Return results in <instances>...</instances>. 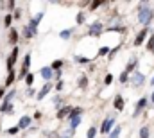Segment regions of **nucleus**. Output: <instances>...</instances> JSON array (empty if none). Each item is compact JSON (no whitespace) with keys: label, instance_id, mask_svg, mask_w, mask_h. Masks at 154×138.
I'll return each instance as SVG.
<instances>
[{"label":"nucleus","instance_id":"f257e3e1","mask_svg":"<svg viewBox=\"0 0 154 138\" xmlns=\"http://www.w3.org/2000/svg\"><path fill=\"white\" fill-rule=\"evenodd\" d=\"M152 18H154V11L149 7V2H140V5H138V22L142 25L149 27Z\"/></svg>","mask_w":154,"mask_h":138},{"label":"nucleus","instance_id":"f03ea898","mask_svg":"<svg viewBox=\"0 0 154 138\" xmlns=\"http://www.w3.org/2000/svg\"><path fill=\"white\" fill-rule=\"evenodd\" d=\"M41 18H43V11L38 13L36 16H32V18H31V22H29V25H27V29H29L34 36L38 34V25H39V22H41Z\"/></svg>","mask_w":154,"mask_h":138},{"label":"nucleus","instance_id":"7ed1b4c3","mask_svg":"<svg viewBox=\"0 0 154 138\" xmlns=\"http://www.w3.org/2000/svg\"><path fill=\"white\" fill-rule=\"evenodd\" d=\"M18 54H20V49H18V47H13L11 56L7 58V74H9V72H14L13 67H14V63H16V59H18Z\"/></svg>","mask_w":154,"mask_h":138},{"label":"nucleus","instance_id":"20e7f679","mask_svg":"<svg viewBox=\"0 0 154 138\" xmlns=\"http://www.w3.org/2000/svg\"><path fill=\"white\" fill-rule=\"evenodd\" d=\"M129 83H133L134 86H143V83H145V75H143L142 72L134 70V72L131 74V77H129Z\"/></svg>","mask_w":154,"mask_h":138},{"label":"nucleus","instance_id":"39448f33","mask_svg":"<svg viewBox=\"0 0 154 138\" xmlns=\"http://www.w3.org/2000/svg\"><path fill=\"white\" fill-rule=\"evenodd\" d=\"M113 126H115V118H113V117H108V118H104V122L100 124V129H99V131H100L102 135H108Z\"/></svg>","mask_w":154,"mask_h":138},{"label":"nucleus","instance_id":"423d86ee","mask_svg":"<svg viewBox=\"0 0 154 138\" xmlns=\"http://www.w3.org/2000/svg\"><path fill=\"white\" fill-rule=\"evenodd\" d=\"M104 33V25H102V22H93L91 25H90V29H88V34L90 36H100Z\"/></svg>","mask_w":154,"mask_h":138},{"label":"nucleus","instance_id":"0eeeda50","mask_svg":"<svg viewBox=\"0 0 154 138\" xmlns=\"http://www.w3.org/2000/svg\"><path fill=\"white\" fill-rule=\"evenodd\" d=\"M147 36H149V27H143V29H142L138 34L134 36V41H133V43H134V47H140V45H143V41L147 39Z\"/></svg>","mask_w":154,"mask_h":138},{"label":"nucleus","instance_id":"6e6552de","mask_svg":"<svg viewBox=\"0 0 154 138\" xmlns=\"http://www.w3.org/2000/svg\"><path fill=\"white\" fill-rule=\"evenodd\" d=\"M52 88H54V86H52V83H50V81H48V83H45V84H43V88L39 90L38 95H36V101H43V99L48 95V92H50Z\"/></svg>","mask_w":154,"mask_h":138},{"label":"nucleus","instance_id":"1a4fd4ad","mask_svg":"<svg viewBox=\"0 0 154 138\" xmlns=\"http://www.w3.org/2000/svg\"><path fill=\"white\" fill-rule=\"evenodd\" d=\"M147 102H149V97H142L138 102H136V106H134V111H133V117H138L142 111H143V108L147 106Z\"/></svg>","mask_w":154,"mask_h":138},{"label":"nucleus","instance_id":"9d476101","mask_svg":"<svg viewBox=\"0 0 154 138\" xmlns=\"http://www.w3.org/2000/svg\"><path fill=\"white\" fill-rule=\"evenodd\" d=\"M31 122H32V118H31L29 115H23V117H22V118L18 120V124H16V127H18L20 131H22V129H27V127L31 126Z\"/></svg>","mask_w":154,"mask_h":138},{"label":"nucleus","instance_id":"9b49d317","mask_svg":"<svg viewBox=\"0 0 154 138\" xmlns=\"http://www.w3.org/2000/svg\"><path fill=\"white\" fill-rule=\"evenodd\" d=\"M39 75L45 79V83H48V81L52 79V75H54V72H52V68H50V67H43V68L39 70Z\"/></svg>","mask_w":154,"mask_h":138},{"label":"nucleus","instance_id":"f8f14e48","mask_svg":"<svg viewBox=\"0 0 154 138\" xmlns=\"http://www.w3.org/2000/svg\"><path fill=\"white\" fill-rule=\"evenodd\" d=\"M72 111V106H65V108H61L57 113H56V118H59V120H63V118H66L68 117V113Z\"/></svg>","mask_w":154,"mask_h":138},{"label":"nucleus","instance_id":"ddd939ff","mask_svg":"<svg viewBox=\"0 0 154 138\" xmlns=\"http://www.w3.org/2000/svg\"><path fill=\"white\" fill-rule=\"evenodd\" d=\"M136 67H138V58H133V59L127 63V67H125L124 72H125V74H133V72L136 70Z\"/></svg>","mask_w":154,"mask_h":138},{"label":"nucleus","instance_id":"4468645a","mask_svg":"<svg viewBox=\"0 0 154 138\" xmlns=\"http://www.w3.org/2000/svg\"><path fill=\"white\" fill-rule=\"evenodd\" d=\"M113 106H115L116 111H122V109H124V106H125V102H124V97H122V95H116L115 101H113Z\"/></svg>","mask_w":154,"mask_h":138},{"label":"nucleus","instance_id":"2eb2a0df","mask_svg":"<svg viewBox=\"0 0 154 138\" xmlns=\"http://www.w3.org/2000/svg\"><path fill=\"white\" fill-rule=\"evenodd\" d=\"M81 113H82V108H79V106H77V108H72V111L68 113L66 118H68V120H74V118H77V117H81Z\"/></svg>","mask_w":154,"mask_h":138},{"label":"nucleus","instance_id":"dca6fc26","mask_svg":"<svg viewBox=\"0 0 154 138\" xmlns=\"http://www.w3.org/2000/svg\"><path fill=\"white\" fill-rule=\"evenodd\" d=\"M9 43L16 47V43H18V31L16 29H11L9 31Z\"/></svg>","mask_w":154,"mask_h":138},{"label":"nucleus","instance_id":"f3484780","mask_svg":"<svg viewBox=\"0 0 154 138\" xmlns=\"http://www.w3.org/2000/svg\"><path fill=\"white\" fill-rule=\"evenodd\" d=\"M81 124V117H77V118H74V120H70V129H68V135H74L77 129V126Z\"/></svg>","mask_w":154,"mask_h":138},{"label":"nucleus","instance_id":"a211bd4d","mask_svg":"<svg viewBox=\"0 0 154 138\" xmlns=\"http://www.w3.org/2000/svg\"><path fill=\"white\" fill-rule=\"evenodd\" d=\"M0 113H13V104L11 102H2L0 104Z\"/></svg>","mask_w":154,"mask_h":138},{"label":"nucleus","instance_id":"6ab92c4d","mask_svg":"<svg viewBox=\"0 0 154 138\" xmlns=\"http://www.w3.org/2000/svg\"><path fill=\"white\" fill-rule=\"evenodd\" d=\"M14 79H16V75H14V72H9V74H7V79H5V86H4V88H9V86H13V83H14Z\"/></svg>","mask_w":154,"mask_h":138},{"label":"nucleus","instance_id":"aec40b11","mask_svg":"<svg viewBox=\"0 0 154 138\" xmlns=\"http://www.w3.org/2000/svg\"><path fill=\"white\" fill-rule=\"evenodd\" d=\"M77 86H79L81 90H84V88L88 86V77H86V75H81L79 81H77Z\"/></svg>","mask_w":154,"mask_h":138},{"label":"nucleus","instance_id":"412c9836","mask_svg":"<svg viewBox=\"0 0 154 138\" xmlns=\"http://www.w3.org/2000/svg\"><path fill=\"white\" fill-rule=\"evenodd\" d=\"M138 136H140V138H149V136H151V131H149V127H147V126L140 127V133H138Z\"/></svg>","mask_w":154,"mask_h":138},{"label":"nucleus","instance_id":"4be33fe9","mask_svg":"<svg viewBox=\"0 0 154 138\" xmlns=\"http://www.w3.org/2000/svg\"><path fill=\"white\" fill-rule=\"evenodd\" d=\"M120 131H122V127H120V126H116L115 129H111V131L108 133V138H118V136H120Z\"/></svg>","mask_w":154,"mask_h":138},{"label":"nucleus","instance_id":"5701e85b","mask_svg":"<svg viewBox=\"0 0 154 138\" xmlns=\"http://www.w3.org/2000/svg\"><path fill=\"white\" fill-rule=\"evenodd\" d=\"M63 65H65V61H63V59H56V61H54V63L50 65V68H52V70H56V72H57L59 68H63Z\"/></svg>","mask_w":154,"mask_h":138},{"label":"nucleus","instance_id":"b1692460","mask_svg":"<svg viewBox=\"0 0 154 138\" xmlns=\"http://www.w3.org/2000/svg\"><path fill=\"white\" fill-rule=\"evenodd\" d=\"M22 67L29 70V67H31V52H27V54H25V58H23V63H22Z\"/></svg>","mask_w":154,"mask_h":138},{"label":"nucleus","instance_id":"393cba45","mask_svg":"<svg viewBox=\"0 0 154 138\" xmlns=\"http://www.w3.org/2000/svg\"><path fill=\"white\" fill-rule=\"evenodd\" d=\"M32 83H34V74H31V72H29V74L25 75V84L31 88V86H32Z\"/></svg>","mask_w":154,"mask_h":138},{"label":"nucleus","instance_id":"a878e982","mask_svg":"<svg viewBox=\"0 0 154 138\" xmlns=\"http://www.w3.org/2000/svg\"><path fill=\"white\" fill-rule=\"evenodd\" d=\"M70 36H72V29H66V31H61L59 33V38L61 39H70Z\"/></svg>","mask_w":154,"mask_h":138},{"label":"nucleus","instance_id":"bb28decb","mask_svg":"<svg viewBox=\"0 0 154 138\" xmlns=\"http://www.w3.org/2000/svg\"><path fill=\"white\" fill-rule=\"evenodd\" d=\"M74 61H75V63H81V65H86V63H90V58H82V56H75V58H74Z\"/></svg>","mask_w":154,"mask_h":138},{"label":"nucleus","instance_id":"cd10ccee","mask_svg":"<svg viewBox=\"0 0 154 138\" xmlns=\"http://www.w3.org/2000/svg\"><path fill=\"white\" fill-rule=\"evenodd\" d=\"M147 50H149V52H154V34L149 36V41H147Z\"/></svg>","mask_w":154,"mask_h":138},{"label":"nucleus","instance_id":"c85d7f7f","mask_svg":"<svg viewBox=\"0 0 154 138\" xmlns=\"http://www.w3.org/2000/svg\"><path fill=\"white\" fill-rule=\"evenodd\" d=\"M11 24H13V14H9V13H7V14H5V18H4V25H5V27H11Z\"/></svg>","mask_w":154,"mask_h":138},{"label":"nucleus","instance_id":"c756f323","mask_svg":"<svg viewBox=\"0 0 154 138\" xmlns=\"http://www.w3.org/2000/svg\"><path fill=\"white\" fill-rule=\"evenodd\" d=\"M22 34H23V38H25V39H31V38H34V34H32V33H31V31L27 29V25L23 27V31H22Z\"/></svg>","mask_w":154,"mask_h":138},{"label":"nucleus","instance_id":"7c9ffc66","mask_svg":"<svg viewBox=\"0 0 154 138\" xmlns=\"http://www.w3.org/2000/svg\"><path fill=\"white\" fill-rule=\"evenodd\" d=\"M118 50H120V45H116V47H113V49H109V54H108V58H109V59H113V58H115V54L118 52Z\"/></svg>","mask_w":154,"mask_h":138},{"label":"nucleus","instance_id":"2f4dec72","mask_svg":"<svg viewBox=\"0 0 154 138\" xmlns=\"http://www.w3.org/2000/svg\"><path fill=\"white\" fill-rule=\"evenodd\" d=\"M97 136V127H90L88 133H86V138H95Z\"/></svg>","mask_w":154,"mask_h":138},{"label":"nucleus","instance_id":"473e14b6","mask_svg":"<svg viewBox=\"0 0 154 138\" xmlns=\"http://www.w3.org/2000/svg\"><path fill=\"white\" fill-rule=\"evenodd\" d=\"M97 54H99V56H108V54H109V47H100Z\"/></svg>","mask_w":154,"mask_h":138},{"label":"nucleus","instance_id":"72a5a7b5","mask_svg":"<svg viewBox=\"0 0 154 138\" xmlns=\"http://www.w3.org/2000/svg\"><path fill=\"white\" fill-rule=\"evenodd\" d=\"M118 79H120V83H127V81H129V74H125V72H122Z\"/></svg>","mask_w":154,"mask_h":138},{"label":"nucleus","instance_id":"f704fd0d","mask_svg":"<svg viewBox=\"0 0 154 138\" xmlns=\"http://www.w3.org/2000/svg\"><path fill=\"white\" fill-rule=\"evenodd\" d=\"M111 83H113V75H111V74H108V75L104 77V84L108 86V84H111Z\"/></svg>","mask_w":154,"mask_h":138},{"label":"nucleus","instance_id":"c9c22d12","mask_svg":"<svg viewBox=\"0 0 154 138\" xmlns=\"http://www.w3.org/2000/svg\"><path fill=\"white\" fill-rule=\"evenodd\" d=\"M75 20H77V24H84V13H77Z\"/></svg>","mask_w":154,"mask_h":138},{"label":"nucleus","instance_id":"e433bc0d","mask_svg":"<svg viewBox=\"0 0 154 138\" xmlns=\"http://www.w3.org/2000/svg\"><path fill=\"white\" fill-rule=\"evenodd\" d=\"M100 5H102V2H91V4H90V9H91V11H95V9H97V7H100Z\"/></svg>","mask_w":154,"mask_h":138},{"label":"nucleus","instance_id":"4c0bfd02","mask_svg":"<svg viewBox=\"0 0 154 138\" xmlns=\"http://www.w3.org/2000/svg\"><path fill=\"white\" fill-rule=\"evenodd\" d=\"M63 86H65V83H63V81H61V79H59V81H57V83H56V86H54V88H56V90H57V92H61V90H63Z\"/></svg>","mask_w":154,"mask_h":138},{"label":"nucleus","instance_id":"58836bf2","mask_svg":"<svg viewBox=\"0 0 154 138\" xmlns=\"http://www.w3.org/2000/svg\"><path fill=\"white\" fill-rule=\"evenodd\" d=\"M106 31H113V33H124V27H109V29H106Z\"/></svg>","mask_w":154,"mask_h":138},{"label":"nucleus","instance_id":"ea45409f","mask_svg":"<svg viewBox=\"0 0 154 138\" xmlns=\"http://www.w3.org/2000/svg\"><path fill=\"white\" fill-rule=\"evenodd\" d=\"M18 131H20V129H18V127L14 126V127H9V129H7V135H16Z\"/></svg>","mask_w":154,"mask_h":138},{"label":"nucleus","instance_id":"a19ab883","mask_svg":"<svg viewBox=\"0 0 154 138\" xmlns=\"http://www.w3.org/2000/svg\"><path fill=\"white\" fill-rule=\"evenodd\" d=\"M20 16H22V13H20V9H16L14 14H13V20H20Z\"/></svg>","mask_w":154,"mask_h":138},{"label":"nucleus","instance_id":"79ce46f5","mask_svg":"<svg viewBox=\"0 0 154 138\" xmlns=\"http://www.w3.org/2000/svg\"><path fill=\"white\" fill-rule=\"evenodd\" d=\"M4 95H5V88H4V86H0V101L4 99Z\"/></svg>","mask_w":154,"mask_h":138},{"label":"nucleus","instance_id":"37998d69","mask_svg":"<svg viewBox=\"0 0 154 138\" xmlns=\"http://www.w3.org/2000/svg\"><path fill=\"white\" fill-rule=\"evenodd\" d=\"M34 93H36V90H34V88H32V86H31V88H29V90H27V95H34Z\"/></svg>","mask_w":154,"mask_h":138},{"label":"nucleus","instance_id":"c03bdc74","mask_svg":"<svg viewBox=\"0 0 154 138\" xmlns=\"http://www.w3.org/2000/svg\"><path fill=\"white\" fill-rule=\"evenodd\" d=\"M7 7H9V9H14V7H16V4H14V2H7Z\"/></svg>","mask_w":154,"mask_h":138},{"label":"nucleus","instance_id":"a18cd8bd","mask_svg":"<svg viewBox=\"0 0 154 138\" xmlns=\"http://www.w3.org/2000/svg\"><path fill=\"white\" fill-rule=\"evenodd\" d=\"M54 104H56V106H59V104H61V99H59V97H56V99H54Z\"/></svg>","mask_w":154,"mask_h":138},{"label":"nucleus","instance_id":"49530a36","mask_svg":"<svg viewBox=\"0 0 154 138\" xmlns=\"http://www.w3.org/2000/svg\"><path fill=\"white\" fill-rule=\"evenodd\" d=\"M151 102L154 104V92H152V95H151Z\"/></svg>","mask_w":154,"mask_h":138},{"label":"nucleus","instance_id":"de8ad7c7","mask_svg":"<svg viewBox=\"0 0 154 138\" xmlns=\"http://www.w3.org/2000/svg\"><path fill=\"white\" fill-rule=\"evenodd\" d=\"M151 84H154V77H152V79H151Z\"/></svg>","mask_w":154,"mask_h":138},{"label":"nucleus","instance_id":"09e8293b","mask_svg":"<svg viewBox=\"0 0 154 138\" xmlns=\"http://www.w3.org/2000/svg\"><path fill=\"white\" fill-rule=\"evenodd\" d=\"M61 138H70V136H61Z\"/></svg>","mask_w":154,"mask_h":138}]
</instances>
